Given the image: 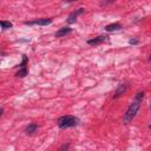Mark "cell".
<instances>
[{
    "instance_id": "1",
    "label": "cell",
    "mask_w": 151,
    "mask_h": 151,
    "mask_svg": "<svg viewBox=\"0 0 151 151\" xmlns=\"http://www.w3.org/2000/svg\"><path fill=\"white\" fill-rule=\"evenodd\" d=\"M140 104H142V101H140V100H137V99H134V100L130 104V106L127 107L126 112H125L124 116H123V123H124V124H129V123L136 117L138 110L140 109Z\"/></svg>"
},
{
    "instance_id": "2",
    "label": "cell",
    "mask_w": 151,
    "mask_h": 151,
    "mask_svg": "<svg viewBox=\"0 0 151 151\" xmlns=\"http://www.w3.org/2000/svg\"><path fill=\"white\" fill-rule=\"evenodd\" d=\"M79 124V119L74 116H63L58 119V126L60 129H68V127H73L77 126Z\"/></svg>"
},
{
    "instance_id": "3",
    "label": "cell",
    "mask_w": 151,
    "mask_h": 151,
    "mask_svg": "<svg viewBox=\"0 0 151 151\" xmlns=\"http://www.w3.org/2000/svg\"><path fill=\"white\" fill-rule=\"evenodd\" d=\"M25 25H39V26H47L50 24H52V19H46V18H42V19H37V20H33V21H25L24 22Z\"/></svg>"
},
{
    "instance_id": "4",
    "label": "cell",
    "mask_w": 151,
    "mask_h": 151,
    "mask_svg": "<svg viewBox=\"0 0 151 151\" xmlns=\"http://www.w3.org/2000/svg\"><path fill=\"white\" fill-rule=\"evenodd\" d=\"M106 38H107L106 35H98V37H96V38H92V39L87 40V44H88V45H91V46L99 45V44H101V42L106 41Z\"/></svg>"
},
{
    "instance_id": "5",
    "label": "cell",
    "mask_w": 151,
    "mask_h": 151,
    "mask_svg": "<svg viewBox=\"0 0 151 151\" xmlns=\"http://www.w3.org/2000/svg\"><path fill=\"white\" fill-rule=\"evenodd\" d=\"M126 90H127V84H119L118 85V87L116 88V91H114V94H113V98L116 99V98H118V97H120L122 94H124L125 92H126Z\"/></svg>"
},
{
    "instance_id": "6",
    "label": "cell",
    "mask_w": 151,
    "mask_h": 151,
    "mask_svg": "<svg viewBox=\"0 0 151 151\" xmlns=\"http://www.w3.org/2000/svg\"><path fill=\"white\" fill-rule=\"evenodd\" d=\"M81 13H84V8H78L77 11L72 12V13L68 15V18H67V22H68V24H73V22H76L77 17H78L79 14H81Z\"/></svg>"
},
{
    "instance_id": "7",
    "label": "cell",
    "mask_w": 151,
    "mask_h": 151,
    "mask_svg": "<svg viewBox=\"0 0 151 151\" xmlns=\"http://www.w3.org/2000/svg\"><path fill=\"white\" fill-rule=\"evenodd\" d=\"M70 33H72V28H71V27H61V28H59V29L55 32V37L60 38V37L68 35Z\"/></svg>"
},
{
    "instance_id": "8",
    "label": "cell",
    "mask_w": 151,
    "mask_h": 151,
    "mask_svg": "<svg viewBox=\"0 0 151 151\" xmlns=\"http://www.w3.org/2000/svg\"><path fill=\"white\" fill-rule=\"evenodd\" d=\"M120 28H122V26H120V24H118V22H114V24H110V25L105 26V31H107V32L119 31Z\"/></svg>"
},
{
    "instance_id": "9",
    "label": "cell",
    "mask_w": 151,
    "mask_h": 151,
    "mask_svg": "<svg viewBox=\"0 0 151 151\" xmlns=\"http://www.w3.org/2000/svg\"><path fill=\"white\" fill-rule=\"evenodd\" d=\"M37 130H38V125H37V124H34V123H32V124H29V125L26 127L25 132H26L27 134H32V133L37 132Z\"/></svg>"
},
{
    "instance_id": "10",
    "label": "cell",
    "mask_w": 151,
    "mask_h": 151,
    "mask_svg": "<svg viewBox=\"0 0 151 151\" xmlns=\"http://www.w3.org/2000/svg\"><path fill=\"white\" fill-rule=\"evenodd\" d=\"M0 26L4 28V29H7V28H12V22H9V21H2V20H0Z\"/></svg>"
},
{
    "instance_id": "11",
    "label": "cell",
    "mask_w": 151,
    "mask_h": 151,
    "mask_svg": "<svg viewBox=\"0 0 151 151\" xmlns=\"http://www.w3.org/2000/svg\"><path fill=\"white\" fill-rule=\"evenodd\" d=\"M25 76H27V68L26 67H24V68H20L18 72H17V77H25Z\"/></svg>"
},
{
    "instance_id": "12",
    "label": "cell",
    "mask_w": 151,
    "mask_h": 151,
    "mask_svg": "<svg viewBox=\"0 0 151 151\" xmlns=\"http://www.w3.org/2000/svg\"><path fill=\"white\" fill-rule=\"evenodd\" d=\"M26 64H27V57L24 54V55H22V61H21V64L19 65V67H20V68H24V67H26Z\"/></svg>"
},
{
    "instance_id": "13",
    "label": "cell",
    "mask_w": 151,
    "mask_h": 151,
    "mask_svg": "<svg viewBox=\"0 0 151 151\" xmlns=\"http://www.w3.org/2000/svg\"><path fill=\"white\" fill-rule=\"evenodd\" d=\"M143 98H144V92H138L137 94H136V97H134V99H137V100H143Z\"/></svg>"
},
{
    "instance_id": "14",
    "label": "cell",
    "mask_w": 151,
    "mask_h": 151,
    "mask_svg": "<svg viewBox=\"0 0 151 151\" xmlns=\"http://www.w3.org/2000/svg\"><path fill=\"white\" fill-rule=\"evenodd\" d=\"M68 147H70V144H68V143H66V144H63V145L60 146L59 151H67V150H68Z\"/></svg>"
},
{
    "instance_id": "15",
    "label": "cell",
    "mask_w": 151,
    "mask_h": 151,
    "mask_svg": "<svg viewBox=\"0 0 151 151\" xmlns=\"http://www.w3.org/2000/svg\"><path fill=\"white\" fill-rule=\"evenodd\" d=\"M131 45H137L138 44V40L137 39H130V41H129Z\"/></svg>"
},
{
    "instance_id": "16",
    "label": "cell",
    "mask_w": 151,
    "mask_h": 151,
    "mask_svg": "<svg viewBox=\"0 0 151 151\" xmlns=\"http://www.w3.org/2000/svg\"><path fill=\"white\" fill-rule=\"evenodd\" d=\"M2 113H4V110H2V109H0V117L2 116Z\"/></svg>"
}]
</instances>
